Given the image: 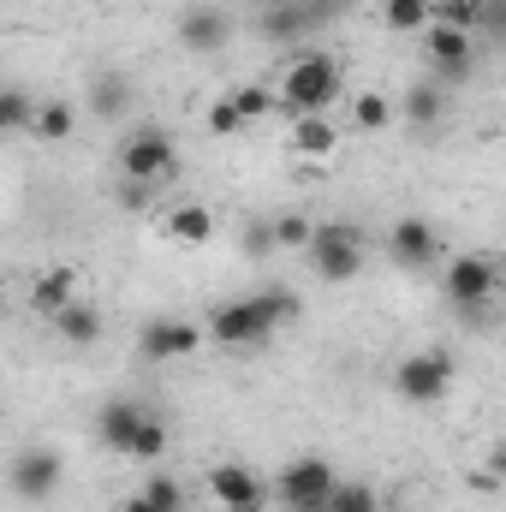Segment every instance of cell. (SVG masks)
<instances>
[{
  "mask_svg": "<svg viewBox=\"0 0 506 512\" xmlns=\"http://www.w3.org/2000/svg\"><path fill=\"white\" fill-rule=\"evenodd\" d=\"M346 90V66L334 54H298L286 60V78H280V108L292 114H328Z\"/></svg>",
  "mask_w": 506,
  "mask_h": 512,
  "instance_id": "6da1fadb",
  "label": "cell"
},
{
  "mask_svg": "<svg viewBox=\"0 0 506 512\" xmlns=\"http://www.w3.org/2000/svg\"><path fill=\"white\" fill-rule=\"evenodd\" d=\"M179 173V143L161 126H137L120 143V179H143V185H167Z\"/></svg>",
  "mask_w": 506,
  "mask_h": 512,
  "instance_id": "7a4b0ae2",
  "label": "cell"
},
{
  "mask_svg": "<svg viewBox=\"0 0 506 512\" xmlns=\"http://www.w3.org/2000/svg\"><path fill=\"white\" fill-rule=\"evenodd\" d=\"M334 489H340V477H334V465L316 459V453L292 459V465L280 471V483H274V495L286 501V512H322L334 501Z\"/></svg>",
  "mask_w": 506,
  "mask_h": 512,
  "instance_id": "3957f363",
  "label": "cell"
},
{
  "mask_svg": "<svg viewBox=\"0 0 506 512\" xmlns=\"http://www.w3.org/2000/svg\"><path fill=\"white\" fill-rule=\"evenodd\" d=\"M447 387H453V358H447V352H411V358H399V370H393V393H399L405 405H441Z\"/></svg>",
  "mask_w": 506,
  "mask_h": 512,
  "instance_id": "277c9868",
  "label": "cell"
},
{
  "mask_svg": "<svg viewBox=\"0 0 506 512\" xmlns=\"http://www.w3.org/2000/svg\"><path fill=\"white\" fill-rule=\"evenodd\" d=\"M209 340L227 346V352H251V346H268V340H274V322L262 316L256 298H233V304H215V316H209Z\"/></svg>",
  "mask_w": 506,
  "mask_h": 512,
  "instance_id": "5b68a950",
  "label": "cell"
},
{
  "mask_svg": "<svg viewBox=\"0 0 506 512\" xmlns=\"http://www.w3.org/2000/svg\"><path fill=\"white\" fill-rule=\"evenodd\" d=\"M304 256H310V268L322 280H352L364 268V239H358V227H316Z\"/></svg>",
  "mask_w": 506,
  "mask_h": 512,
  "instance_id": "8992f818",
  "label": "cell"
},
{
  "mask_svg": "<svg viewBox=\"0 0 506 512\" xmlns=\"http://www.w3.org/2000/svg\"><path fill=\"white\" fill-rule=\"evenodd\" d=\"M60 477H66V465H60L54 447H24V453L12 459V495H18L24 507H42V501L60 489Z\"/></svg>",
  "mask_w": 506,
  "mask_h": 512,
  "instance_id": "52a82bcc",
  "label": "cell"
},
{
  "mask_svg": "<svg viewBox=\"0 0 506 512\" xmlns=\"http://www.w3.org/2000/svg\"><path fill=\"white\" fill-rule=\"evenodd\" d=\"M197 346H203V328H197V322H179V316H155V322H143V334H137V352H143L149 364L191 358Z\"/></svg>",
  "mask_w": 506,
  "mask_h": 512,
  "instance_id": "ba28073f",
  "label": "cell"
},
{
  "mask_svg": "<svg viewBox=\"0 0 506 512\" xmlns=\"http://www.w3.org/2000/svg\"><path fill=\"white\" fill-rule=\"evenodd\" d=\"M441 286H447V298H453L459 310L489 304V298H495V256H453L447 274H441Z\"/></svg>",
  "mask_w": 506,
  "mask_h": 512,
  "instance_id": "9c48e42d",
  "label": "cell"
},
{
  "mask_svg": "<svg viewBox=\"0 0 506 512\" xmlns=\"http://www.w3.org/2000/svg\"><path fill=\"white\" fill-rule=\"evenodd\" d=\"M209 495H215V507H227V512H256L262 501H268V483L256 477L251 465H215L209 471Z\"/></svg>",
  "mask_w": 506,
  "mask_h": 512,
  "instance_id": "30bf717a",
  "label": "cell"
},
{
  "mask_svg": "<svg viewBox=\"0 0 506 512\" xmlns=\"http://www.w3.org/2000/svg\"><path fill=\"white\" fill-rule=\"evenodd\" d=\"M328 18V0H274V6H262V36L268 42H292V36H304V30H316Z\"/></svg>",
  "mask_w": 506,
  "mask_h": 512,
  "instance_id": "8fae6325",
  "label": "cell"
},
{
  "mask_svg": "<svg viewBox=\"0 0 506 512\" xmlns=\"http://www.w3.org/2000/svg\"><path fill=\"white\" fill-rule=\"evenodd\" d=\"M143 423H149V411H143L137 399H108L102 417H96V441H102L108 453H126L131 459V441H137Z\"/></svg>",
  "mask_w": 506,
  "mask_h": 512,
  "instance_id": "7c38bea8",
  "label": "cell"
},
{
  "mask_svg": "<svg viewBox=\"0 0 506 512\" xmlns=\"http://www.w3.org/2000/svg\"><path fill=\"white\" fill-rule=\"evenodd\" d=\"M423 54H429V66L441 78H465L471 72V36L453 30V24H429L423 30Z\"/></svg>",
  "mask_w": 506,
  "mask_h": 512,
  "instance_id": "4fadbf2b",
  "label": "cell"
},
{
  "mask_svg": "<svg viewBox=\"0 0 506 512\" xmlns=\"http://www.w3.org/2000/svg\"><path fill=\"white\" fill-rule=\"evenodd\" d=\"M435 251H441V239H435V227H429L423 215L393 221V233H387V256H393L399 268H423Z\"/></svg>",
  "mask_w": 506,
  "mask_h": 512,
  "instance_id": "5bb4252c",
  "label": "cell"
},
{
  "mask_svg": "<svg viewBox=\"0 0 506 512\" xmlns=\"http://www.w3.org/2000/svg\"><path fill=\"white\" fill-rule=\"evenodd\" d=\"M227 36H233V18H227L221 6H191V12L179 18V42H185L191 54H215V48H227Z\"/></svg>",
  "mask_w": 506,
  "mask_h": 512,
  "instance_id": "9a60e30c",
  "label": "cell"
},
{
  "mask_svg": "<svg viewBox=\"0 0 506 512\" xmlns=\"http://www.w3.org/2000/svg\"><path fill=\"white\" fill-rule=\"evenodd\" d=\"M286 149H292V155H334V149H340V126H334L328 114H292Z\"/></svg>",
  "mask_w": 506,
  "mask_h": 512,
  "instance_id": "2e32d148",
  "label": "cell"
},
{
  "mask_svg": "<svg viewBox=\"0 0 506 512\" xmlns=\"http://www.w3.org/2000/svg\"><path fill=\"white\" fill-rule=\"evenodd\" d=\"M90 114L96 120H126L131 114V78L126 72H96L90 78Z\"/></svg>",
  "mask_w": 506,
  "mask_h": 512,
  "instance_id": "e0dca14e",
  "label": "cell"
},
{
  "mask_svg": "<svg viewBox=\"0 0 506 512\" xmlns=\"http://www.w3.org/2000/svg\"><path fill=\"white\" fill-rule=\"evenodd\" d=\"M54 334H60L66 346H96V340H102V310L78 298V304H66V310L54 316Z\"/></svg>",
  "mask_w": 506,
  "mask_h": 512,
  "instance_id": "ac0fdd59",
  "label": "cell"
},
{
  "mask_svg": "<svg viewBox=\"0 0 506 512\" xmlns=\"http://www.w3.org/2000/svg\"><path fill=\"white\" fill-rule=\"evenodd\" d=\"M167 233H173L179 245H209V239H215V209L179 203V209H167Z\"/></svg>",
  "mask_w": 506,
  "mask_h": 512,
  "instance_id": "d6986e66",
  "label": "cell"
},
{
  "mask_svg": "<svg viewBox=\"0 0 506 512\" xmlns=\"http://www.w3.org/2000/svg\"><path fill=\"white\" fill-rule=\"evenodd\" d=\"M30 304H36V310H42V316L54 322V316H60L66 304H78V292H72V274H66V268H54V274H42V280L30 286Z\"/></svg>",
  "mask_w": 506,
  "mask_h": 512,
  "instance_id": "ffe728a7",
  "label": "cell"
},
{
  "mask_svg": "<svg viewBox=\"0 0 506 512\" xmlns=\"http://www.w3.org/2000/svg\"><path fill=\"white\" fill-rule=\"evenodd\" d=\"M381 18H387V30L411 36V30H429V24H435V0H387Z\"/></svg>",
  "mask_w": 506,
  "mask_h": 512,
  "instance_id": "44dd1931",
  "label": "cell"
},
{
  "mask_svg": "<svg viewBox=\"0 0 506 512\" xmlns=\"http://www.w3.org/2000/svg\"><path fill=\"white\" fill-rule=\"evenodd\" d=\"M72 126H78V114H72V102H42V108H36V137H42V143H66V137H72Z\"/></svg>",
  "mask_w": 506,
  "mask_h": 512,
  "instance_id": "7402d4cb",
  "label": "cell"
},
{
  "mask_svg": "<svg viewBox=\"0 0 506 512\" xmlns=\"http://www.w3.org/2000/svg\"><path fill=\"white\" fill-rule=\"evenodd\" d=\"M36 108H42V102H30L18 84H6V90H0V126H6V131H30V126H36Z\"/></svg>",
  "mask_w": 506,
  "mask_h": 512,
  "instance_id": "603a6c76",
  "label": "cell"
},
{
  "mask_svg": "<svg viewBox=\"0 0 506 512\" xmlns=\"http://www.w3.org/2000/svg\"><path fill=\"white\" fill-rule=\"evenodd\" d=\"M352 126H358V131H381V126H393V102H387L381 90H364V96L352 102Z\"/></svg>",
  "mask_w": 506,
  "mask_h": 512,
  "instance_id": "cb8c5ba5",
  "label": "cell"
},
{
  "mask_svg": "<svg viewBox=\"0 0 506 512\" xmlns=\"http://www.w3.org/2000/svg\"><path fill=\"white\" fill-rule=\"evenodd\" d=\"M435 24H453V30H483V0H435Z\"/></svg>",
  "mask_w": 506,
  "mask_h": 512,
  "instance_id": "d4e9b609",
  "label": "cell"
},
{
  "mask_svg": "<svg viewBox=\"0 0 506 512\" xmlns=\"http://www.w3.org/2000/svg\"><path fill=\"white\" fill-rule=\"evenodd\" d=\"M137 495H143L155 512H185V489H179V477H143Z\"/></svg>",
  "mask_w": 506,
  "mask_h": 512,
  "instance_id": "484cf974",
  "label": "cell"
},
{
  "mask_svg": "<svg viewBox=\"0 0 506 512\" xmlns=\"http://www.w3.org/2000/svg\"><path fill=\"white\" fill-rule=\"evenodd\" d=\"M322 512H381V495L370 489V483H340L334 501H328Z\"/></svg>",
  "mask_w": 506,
  "mask_h": 512,
  "instance_id": "4316f807",
  "label": "cell"
},
{
  "mask_svg": "<svg viewBox=\"0 0 506 512\" xmlns=\"http://www.w3.org/2000/svg\"><path fill=\"white\" fill-rule=\"evenodd\" d=\"M233 102H239L245 126H256L262 114H274V108H280V90H262V84H239V90H233Z\"/></svg>",
  "mask_w": 506,
  "mask_h": 512,
  "instance_id": "83f0119b",
  "label": "cell"
},
{
  "mask_svg": "<svg viewBox=\"0 0 506 512\" xmlns=\"http://www.w3.org/2000/svg\"><path fill=\"white\" fill-rule=\"evenodd\" d=\"M441 114V90L435 84H411V96H405V120L411 126H429Z\"/></svg>",
  "mask_w": 506,
  "mask_h": 512,
  "instance_id": "f1b7e54d",
  "label": "cell"
},
{
  "mask_svg": "<svg viewBox=\"0 0 506 512\" xmlns=\"http://www.w3.org/2000/svg\"><path fill=\"white\" fill-rule=\"evenodd\" d=\"M274 239H280V251H310L316 227H310L304 215H280V221H274Z\"/></svg>",
  "mask_w": 506,
  "mask_h": 512,
  "instance_id": "f546056e",
  "label": "cell"
},
{
  "mask_svg": "<svg viewBox=\"0 0 506 512\" xmlns=\"http://www.w3.org/2000/svg\"><path fill=\"white\" fill-rule=\"evenodd\" d=\"M161 453H167V423L149 417V423L137 429V441H131V459H161Z\"/></svg>",
  "mask_w": 506,
  "mask_h": 512,
  "instance_id": "4dcf8cb0",
  "label": "cell"
},
{
  "mask_svg": "<svg viewBox=\"0 0 506 512\" xmlns=\"http://www.w3.org/2000/svg\"><path fill=\"white\" fill-rule=\"evenodd\" d=\"M256 304H262V316H268L274 328L298 316V298H292V292H280V286H268V292H256Z\"/></svg>",
  "mask_w": 506,
  "mask_h": 512,
  "instance_id": "1f68e13d",
  "label": "cell"
},
{
  "mask_svg": "<svg viewBox=\"0 0 506 512\" xmlns=\"http://www.w3.org/2000/svg\"><path fill=\"white\" fill-rule=\"evenodd\" d=\"M209 131H215V137H233V131H245V114H239L233 90H227V96H221V102L209 108Z\"/></svg>",
  "mask_w": 506,
  "mask_h": 512,
  "instance_id": "d6a6232c",
  "label": "cell"
},
{
  "mask_svg": "<svg viewBox=\"0 0 506 512\" xmlns=\"http://www.w3.org/2000/svg\"><path fill=\"white\" fill-rule=\"evenodd\" d=\"M149 203H155V185H143V179H120V209L143 215Z\"/></svg>",
  "mask_w": 506,
  "mask_h": 512,
  "instance_id": "836d02e7",
  "label": "cell"
},
{
  "mask_svg": "<svg viewBox=\"0 0 506 512\" xmlns=\"http://www.w3.org/2000/svg\"><path fill=\"white\" fill-rule=\"evenodd\" d=\"M483 36L506 42V0H483Z\"/></svg>",
  "mask_w": 506,
  "mask_h": 512,
  "instance_id": "e575fe53",
  "label": "cell"
},
{
  "mask_svg": "<svg viewBox=\"0 0 506 512\" xmlns=\"http://www.w3.org/2000/svg\"><path fill=\"white\" fill-rule=\"evenodd\" d=\"M245 251H251V256H268V251H280V239H274V227H262V221H256L251 233H245Z\"/></svg>",
  "mask_w": 506,
  "mask_h": 512,
  "instance_id": "d590c367",
  "label": "cell"
},
{
  "mask_svg": "<svg viewBox=\"0 0 506 512\" xmlns=\"http://www.w3.org/2000/svg\"><path fill=\"white\" fill-rule=\"evenodd\" d=\"M120 512H155V507H149L143 495H131V501H126V507H120Z\"/></svg>",
  "mask_w": 506,
  "mask_h": 512,
  "instance_id": "8d00e7d4",
  "label": "cell"
}]
</instances>
